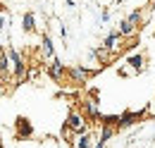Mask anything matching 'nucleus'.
<instances>
[{
  "label": "nucleus",
  "instance_id": "nucleus-9",
  "mask_svg": "<svg viewBox=\"0 0 155 148\" xmlns=\"http://www.w3.org/2000/svg\"><path fill=\"white\" fill-rule=\"evenodd\" d=\"M15 129H17V139H31V136H34V127H31L29 117H24V115H19V117H17Z\"/></svg>",
  "mask_w": 155,
  "mask_h": 148
},
{
  "label": "nucleus",
  "instance_id": "nucleus-10",
  "mask_svg": "<svg viewBox=\"0 0 155 148\" xmlns=\"http://www.w3.org/2000/svg\"><path fill=\"white\" fill-rule=\"evenodd\" d=\"M12 76V65H10V57H7V50L0 48V81H7Z\"/></svg>",
  "mask_w": 155,
  "mask_h": 148
},
{
  "label": "nucleus",
  "instance_id": "nucleus-20",
  "mask_svg": "<svg viewBox=\"0 0 155 148\" xmlns=\"http://www.w3.org/2000/svg\"><path fill=\"white\" fill-rule=\"evenodd\" d=\"M0 148H2V136H0Z\"/></svg>",
  "mask_w": 155,
  "mask_h": 148
},
{
  "label": "nucleus",
  "instance_id": "nucleus-5",
  "mask_svg": "<svg viewBox=\"0 0 155 148\" xmlns=\"http://www.w3.org/2000/svg\"><path fill=\"white\" fill-rule=\"evenodd\" d=\"M143 117H146V110H124V112H119V124H117V131H119V129H131V127L138 124Z\"/></svg>",
  "mask_w": 155,
  "mask_h": 148
},
{
  "label": "nucleus",
  "instance_id": "nucleus-19",
  "mask_svg": "<svg viewBox=\"0 0 155 148\" xmlns=\"http://www.w3.org/2000/svg\"><path fill=\"white\" fill-rule=\"evenodd\" d=\"M64 5L67 7H74V0H64Z\"/></svg>",
  "mask_w": 155,
  "mask_h": 148
},
{
  "label": "nucleus",
  "instance_id": "nucleus-6",
  "mask_svg": "<svg viewBox=\"0 0 155 148\" xmlns=\"http://www.w3.org/2000/svg\"><path fill=\"white\" fill-rule=\"evenodd\" d=\"M67 69H69V67H67V65H62V60H58V57H55V60H50V62L45 65V74H48L55 84H62V81L67 79Z\"/></svg>",
  "mask_w": 155,
  "mask_h": 148
},
{
  "label": "nucleus",
  "instance_id": "nucleus-7",
  "mask_svg": "<svg viewBox=\"0 0 155 148\" xmlns=\"http://www.w3.org/2000/svg\"><path fill=\"white\" fill-rule=\"evenodd\" d=\"M38 55L41 60L48 65L50 60H55V45H53V38L48 34H41V45H38Z\"/></svg>",
  "mask_w": 155,
  "mask_h": 148
},
{
  "label": "nucleus",
  "instance_id": "nucleus-2",
  "mask_svg": "<svg viewBox=\"0 0 155 148\" xmlns=\"http://www.w3.org/2000/svg\"><path fill=\"white\" fill-rule=\"evenodd\" d=\"M7 50V57H10V65H12V76L17 79V81H21V79H26L29 76V67H26V60L21 57V53L17 50V48H5Z\"/></svg>",
  "mask_w": 155,
  "mask_h": 148
},
{
  "label": "nucleus",
  "instance_id": "nucleus-17",
  "mask_svg": "<svg viewBox=\"0 0 155 148\" xmlns=\"http://www.w3.org/2000/svg\"><path fill=\"white\" fill-rule=\"evenodd\" d=\"M7 24H10V17H7V12H2L0 15V34H7Z\"/></svg>",
  "mask_w": 155,
  "mask_h": 148
},
{
  "label": "nucleus",
  "instance_id": "nucleus-12",
  "mask_svg": "<svg viewBox=\"0 0 155 148\" xmlns=\"http://www.w3.org/2000/svg\"><path fill=\"white\" fill-rule=\"evenodd\" d=\"M38 26H36V15L34 12H24L21 15V31L24 34H34Z\"/></svg>",
  "mask_w": 155,
  "mask_h": 148
},
{
  "label": "nucleus",
  "instance_id": "nucleus-15",
  "mask_svg": "<svg viewBox=\"0 0 155 148\" xmlns=\"http://www.w3.org/2000/svg\"><path fill=\"white\" fill-rule=\"evenodd\" d=\"M143 17H146V15H143V10H141V7H136V10H131V12L127 15V19H129V22H131L134 26H141Z\"/></svg>",
  "mask_w": 155,
  "mask_h": 148
},
{
  "label": "nucleus",
  "instance_id": "nucleus-18",
  "mask_svg": "<svg viewBox=\"0 0 155 148\" xmlns=\"http://www.w3.org/2000/svg\"><path fill=\"white\" fill-rule=\"evenodd\" d=\"M100 22H103V24H107V22H110V10H107V7H103V10H100Z\"/></svg>",
  "mask_w": 155,
  "mask_h": 148
},
{
  "label": "nucleus",
  "instance_id": "nucleus-3",
  "mask_svg": "<svg viewBox=\"0 0 155 148\" xmlns=\"http://www.w3.org/2000/svg\"><path fill=\"white\" fill-rule=\"evenodd\" d=\"M79 112L88 119V122H98L100 124V117H103V112L98 108V100H96V91H91L88 98H84V100H79Z\"/></svg>",
  "mask_w": 155,
  "mask_h": 148
},
{
  "label": "nucleus",
  "instance_id": "nucleus-4",
  "mask_svg": "<svg viewBox=\"0 0 155 148\" xmlns=\"http://www.w3.org/2000/svg\"><path fill=\"white\" fill-rule=\"evenodd\" d=\"M93 74H96L93 67H86V65H72V67L67 69V79H69L74 86H84Z\"/></svg>",
  "mask_w": 155,
  "mask_h": 148
},
{
  "label": "nucleus",
  "instance_id": "nucleus-1",
  "mask_svg": "<svg viewBox=\"0 0 155 148\" xmlns=\"http://www.w3.org/2000/svg\"><path fill=\"white\" fill-rule=\"evenodd\" d=\"M62 129H67L69 134H74V136H79V134H86L88 131V119L81 115L79 110H72L67 112V119H64V127Z\"/></svg>",
  "mask_w": 155,
  "mask_h": 148
},
{
  "label": "nucleus",
  "instance_id": "nucleus-14",
  "mask_svg": "<svg viewBox=\"0 0 155 148\" xmlns=\"http://www.w3.org/2000/svg\"><path fill=\"white\" fill-rule=\"evenodd\" d=\"M117 134L115 127H100V131H98V136H96V143H100V146H105L112 136Z\"/></svg>",
  "mask_w": 155,
  "mask_h": 148
},
{
  "label": "nucleus",
  "instance_id": "nucleus-8",
  "mask_svg": "<svg viewBox=\"0 0 155 148\" xmlns=\"http://www.w3.org/2000/svg\"><path fill=\"white\" fill-rule=\"evenodd\" d=\"M103 50H107L110 55L112 53H119V48H122V36H119V31H110L107 36L103 38V45H100Z\"/></svg>",
  "mask_w": 155,
  "mask_h": 148
},
{
  "label": "nucleus",
  "instance_id": "nucleus-16",
  "mask_svg": "<svg viewBox=\"0 0 155 148\" xmlns=\"http://www.w3.org/2000/svg\"><path fill=\"white\" fill-rule=\"evenodd\" d=\"M119 124V115H103L100 117V127H115Z\"/></svg>",
  "mask_w": 155,
  "mask_h": 148
},
{
  "label": "nucleus",
  "instance_id": "nucleus-21",
  "mask_svg": "<svg viewBox=\"0 0 155 148\" xmlns=\"http://www.w3.org/2000/svg\"><path fill=\"white\" fill-rule=\"evenodd\" d=\"M115 2H122V0H115Z\"/></svg>",
  "mask_w": 155,
  "mask_h": 148
},
{
  "label": "nucleus",
  "instance_id": "nucleus-11",
  "mask_svg": "<svg viewBox=\"0 0 155 148\" xmlns=\"http://www.w3.org/2000/svg\"><path fill=\"white\" fill-rule=\"evenodd\" d=\"M117 31H119V36H122V38H131V36H136L138 26H134L127 17H122V19H119V24H117Z\"/></svg>",
  "mask_w": 155,
  "mask_h": 148
},
{
  "label": "nucleus",
  "instance_id": "nucleus-13",
  "mask_svg": "<svg viewBox=\"0 0 155 148\" xmlns=\"http://www.w3.org/2000/svg\"><path fill=\"white\" fill-rule=\"evenodd\" d=\"M127 65H131V72H141L143 67H146V57L141 55V53H134V55H129L127 57Z\"/></svg>",
  "mask_w": 155,
  "mask_h": 148
},
{
  "label": "nucleus",
  "instance_id": "nucleus-22",
  "mask_svg": "<svg viewBox=\"0 0 155 148\" xmlns=\"http://www.w3.org/2000/svg\"><path fill=\"white\" fill-rule=\"evenodd\" d=\"M2 148H5V146H2Z\"/></svg>",
  "mask_w": 155,
  "mask_h": 148
}]
</instances>
